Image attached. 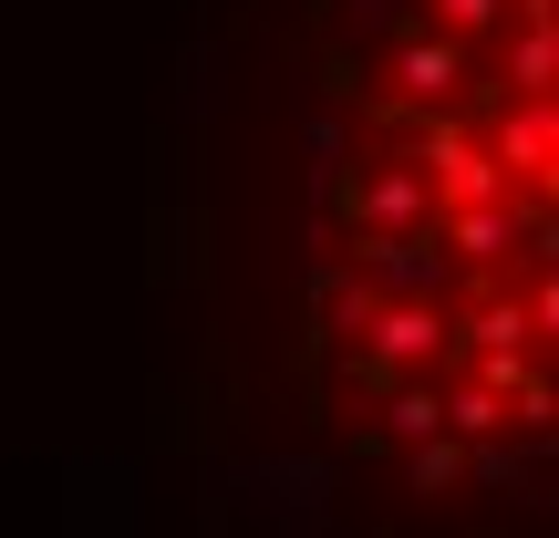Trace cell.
<instances>
[{
	"instance_id": "cell-1",
	"label": "cell",
	"mask_w": 559,
	"mask_h": 538,
	"mask_svg": "<svg viewBox=\"0 0 559 538\" xmlns=\"http://www.w3.org/2000/svg\"><path fill=\"white\" fill-rule=\"evenodd\" d=\"M187 415L290 538H549V0H218Z\"/></svg>"
}]
</instances>
